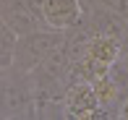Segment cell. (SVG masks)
I'll list each match as a JSON object with an SVG mask.
<instances>
[{"instance_id": "cell-13", "label": "cell", "mask_w": 128, "mask_h": 120, "mask_svg": "<svg viewBox=\"0 0 128 120\" xmlns=\"http://www.w3.org/2000/svg\"><path fill=\"white\" fill-rule=\"evenodd\" d=\"M126 60H128V58H126Z\"/></svg>"}, {"instance_id": "cell-8", "label": "cell", "mask_w": 128, "mask_h": 120, "mask_svg": "<svg viewBox=\"0 0 128 120\" xmlns=\"http://www.w3.org/2000/svg\"><path fill=\"white\" fill-rule=\"evenodd\" d=\"M24 3H26V8H29V10H34V13L42 18V3H44V0H24Z\"/></svg>"}, {"instance_id": "cell-3", "label": "cell", "mask_w": 128, "mask_h": 120, "mask_svg": "<svg viewBox=\"0 0 128 120\" xmlns=\"http://www.w3.org/2000/svg\"><path fill=\"white\" fill-rule=\"evenodd\" d=\"M81 13H84L81 0H44L42 3V21L50 29H73L81 21Z\"/></svg>"}, {"instance_id": "cell-6", "label": "cell", "mask_w": 128, "mask_h": 120, "mask_svg": "<svg viewBox=\"0 0 128 120\" xmlns=\"http://www.w3.org/2000/svg\"><path fill=\"white\" fill-rule=\"evenodd\" d=\"M107 76H110V81H112L115 91H118L120 102L128 99V60L126 58H118L112 65L107 68Z\"/></svg>"}, {"instance_id": "cell-7", "label": "cell", "mask_w": 128, "mask_h": 120, "mask_svg": "<svg viewBox=\"0 0 128 120\" xmlns=\"http://www.w3.org/2000/svg\"><path fill=\"white\" fill-rule=\"evenodd\" d=\"M81 3H94V5H102V8L112 10V13H118L120 18L128 21V0H81Z\"/></svg>"}, {"instance_id": "cell-5", "label": "cell", "mask_w": 128, "mask_h": 120, "mask_svg": "<svg viewBox=\"0 0 128 120\" xmlns=\"http://www.w3.org/2000/svg\"><path fill=\"white\" fill-rule=\"evenodd\" d=\"M16 42H18V34H16L3 18H0V71H5V68L13 63Z\"/></svg>"}, {"instance_id": "cell-2", "label": "cell", "mask_w": 128, "mask_h": 120, "mask_svg": "<svg viewBox=\"0 0 128 120\" xmlns=\"http://www.w3.org/2000/svg\"><path fill=\"white\" fill-rule=\"evenodd\" d=\"M66 42V31L60 29H37V31H29L24 37H18L16 42V52H13V63L10 65L21 68V71H34L52 50H58L60 44Z\"/></svg>"}, {"instance_id": "cell-11", "label": "cell", "mask_w": 128, "mask_h": 120, "mask_svg": "<svg viewBox=\"0 0 128 120\" xmlns=\"http://www.w3.org/2000/svg\"><path fill=\"white\" fill-rule=\"evenodd\" d=\"M0 120H5V118H3V110H0Z\"/></svg>"}, {"instance_id": "cell-12", "label": "cell", "mask_w": 128, "mask_h": 120, "mask_svg": "<svg viewBox=\"0 0 128 120\" xmlns=\"http://www.w3.org/2000/svg\"><path fill=\"white\" fill-rule=\"evenodd\" d=\"M0 81H3V71H0Z\"/></svg>"}, {"instance_id": "cell-1", "label": "cell", "mask_w": 128, "mask_h": 120, "mask_svg": "<svg viewBox=\"0 0 128 120\" xmlns=\"http://www.w3.org/2000/svg\"><path fill=\"white\" fill-rule=\"evenodd\" d=\"M0 110L5 120H29L37 118V97H34L32 76L16 65L3 71L0 81Z\"/></svg>"}, {"instance_id": "cell-9", "label": "cell", "mask_w": 128, "mask_h": 120, "mask_svg": "<svg viewBox=\"0 0 128 120\" xmlns=\"http://www.w3.org/2000/svg\"><path fill=\"white\" fill-rule=\"evenodd\" d=\"M120 58H128V29L123 34V39H120Z\"/></svg>"}, {"instance_id": "cell-4", "label": "cell", "mask_w": 128, "mask_h": 120, "mask_svg": "<svg viewBox=\"0 0 128 120\" xmlns=\"http://www.w3.org/2000/svg\"><path fill=\"white\" fill-rule=\"evenodd\" d=\"M0 18L18 37H24L29 31H37V29H44V21L34 10L26 8L24 0H0Z\"/></svg>"}, {"instance_id": "cell-10", "label": "cell", "mask_w": 128, "mask_h": 120, "mask_svg": "<svg viewBox=\"0 0 128 120\" xmlns=\"http://www.w3.org/2000/svg\"><path fill=\"white\" fill-rule=\"evenodd\" d=\"M118 118L128 120V99H123V102H120V107H118Z\"/></svg>"}]
</instances>
